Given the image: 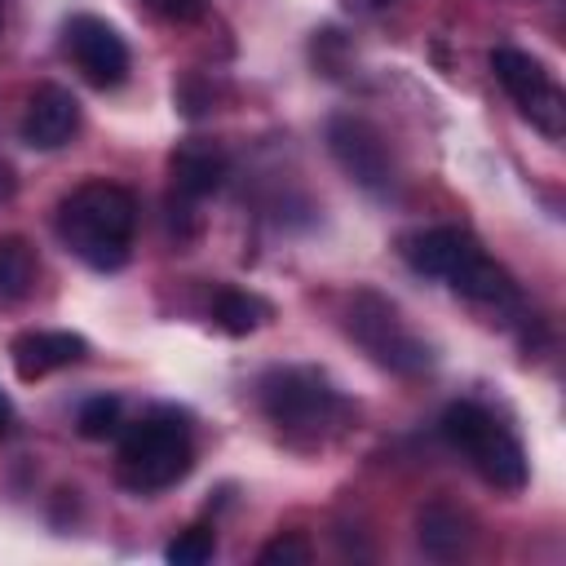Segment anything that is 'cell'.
<instances>
[{
  "instance_id": "6da1fadb",
  "label": "cell",
  "mask_w": 566,
  "mask_h": 566,
  "mask_svg": "<svg viewBox=\"0 0 566 566\" xmlns=\"http://www.w3.org/2000/svg\"><path fill=\"white\" fill-rule=\"evenodd\" d=\"M133 230H137V199L115 181H84L57 203L62 243L102 274L128 265Z\"/></svg>"
},
{
  "instance_id": "7a4b0ae2",
  "label": "cell",
  "mask_w": 566,
  "mask_h": 566,
  "mask_svg": "<svg viewBox=\"0 0 566 566\" xmlns=\"http://www.w3.org/2000/svg\"><path fill=\"white\" fill-rule=\"evenodd\" d=\"M265 420L296 447H314L345 420V398L332 389V380L318 367H270L256 385Z\"/></svg>"
},
{
  "instance_id": "3957f363",
  "label": "cell",
  "mask_w": 566,
  "mask_h": 566,
  "mask_svg": "<svg viewBox=\"0 0 566 566\" xmlns=\"http://www.w3.org/2000/svg\"><path fill=\"white\" fill-rule=\"evenodd\" d=\"M195 464V442L190 424L177 411H150L137 424L119 433V464L115 478L133 495H155L177 486Z\"/></svg>"
},
{
  "instance_id": "277c9868",
  "label": "cell",
  "mask_w": 566,
  "mask_h": 566,
  "mask_svg": "<svg viewBox=\"0 0 566 566\" xmlns=\"http://www.w3.org/2000/svg\"><path fill=\"white\" fill-rule=\"evenodd\" d=\"M442 438L478 469V478L495 491H522L526 478H531V464H526V451L522 442L473 398H460L442 411L438 420Z\"/></svg>"
},
{
  "instance_id": "5b68a950",
  "label": "cell",
  "mask_w": 566,
  "mask_h": 566,
  "mask_svg": "<svg viewBox=\"0 0 566 566\" xmlns=\"http://www.w3.org/2000/svg\"><path fill=\"white\" fill-rule=\"evenodd\" d=\"M349 336L371 354V363L398 371V376H420L429 367V345L402 323L398 305L385 301L380 292H354L349 301Z\"/></svg>"
},
{
  "instance_id": "8992f818",
  "label": "cell",
  "mask_w": 566,
  "mask_h": 566,
  "mask_svg": "<svg viewBox=\"0 0 566 566\" xmlns=\"http://www.w3.org/2000/svg\"><path fill=\"white\" fill-rule=\"evenodd\" d=\"M327 150L340 164L349 181H358L367 195L389 199L398 190V164L385 142V133L363 115H332L327 119Z\"/></svg>"
},
{
  "instance_id": "52a82bcc",
  "label": "cell",
  "mask_w": 566,
  "mask_h": 566,
  "mask_svg": "<svg viewBox=\"0 0 566 566\" xmlns=\"http://www.w3.org/2000/svg\"><path fill=\"white\" fill-rule=\"evenodd\" d=\"M491 71L504 84V93L513 97V106L544 137H562L566 133V97H562L557 80L544 71L539 57H531V53H522L513 44H500V49H491Z\"/></svg>"
},
{
  "instance_id": "ba28073f",
  "label": "cell",
  "mask_w": 566,
  "mask_h": 566,
  "mask_svg": "<svg viewBox=\"0 0 566 566\" xmlns=\"http://www.w3.org/2000/svg\"><path fill=\"white\" fill-rule=\"evenodd\" d=\"M66 49H71V62L80 66V75L88 84L115 88V84L128 80V44L106 18L75 13L66 22Z\"/></svg>"
},
{
  "instance_id": "9c48e42d",
  "label": "cell",
  "mask_w": 566,
  "mask_h": 566,
  "mask_svg": "<svg viewBox=\"0 0 566 566\" xmlns=\"http://www.w3.org/2000/svg\"><path fill=\"white\" fill-rule=\"evenodd\" d=\"M80 128V102L71 88L62 84H40L31 97H27V111H22V142L35 146V150H57L75 137Z\"/></svg>"
},
{
  "instance_id": "30bf717a",
  "label": "cell",
  "mask_w": 566,
  "mask_h": 566,
  "mask_svg": "<svg viewBox=\"0 0 566 566\" xmlns=\"http://www.w3.org/2000/svg\"><path fill=\"white\" fill-rule=\"evenodd\" d=\"M88 354V340L80 332H49V327H35V332H22L13 336L9 345V363L18 371V380H44L49 371H62V367H75L84 363Z\"/></svg>"
},
{
  "instance_id": "8fae6325",
  "label": "cell",
  "mask_w": 566,
  "mask_h": 566,
  "mask_svg": "<svg viewBox=\"0 0 566 566\" xmlns=\"http://www.w3.org/2000/svg\"><path fill=\"white\" fill-rule=\"evenodd\" d=\"M473 248H478V239L460 226H429V230H411L398 239V256L424 279H451V270Z\"/></svg>"
},
{
  "instance_id": "7c38bea8",
  "label": "cell",
  "mask_w": 566,
  "mask_h": 566,
  "mask_svg": "<svg viewBox=\"0 0 566 566\" xmlns=\"http://www.w3.org/2000/svg\"><path fill=\"white\" fill-rule=\"evenodd\" d=\"M226 172H230L226 150H221L217 142H203V137H190V142H181V146L168 155L172 195H177V199H190V203L203 199V195H212V190H221Z\"/></svg>"
},
{
  "instance_id": "4fadbf2b",
  "label": "cell",
  "mask_w": 566,
  "mask_h": 566,
  "mask_svg": "<svg viewBox=\"0 0 566 566\" xmlns=\"http://www.w3.org/2000/svg\"><path fill=\"white\" fill-rule=\"evenodd\" d=\"M451 292H460L464 301H478V305H495V310H509V305H517V283H513V274L500 265V261H491L486 252H482V243L451 270Z\"/></svg>"
},
{
  "instance_id": "5bb4252c",
  "label": "cell",
  "mask_w": 566,
  "mask_h": 566,
  "mask_svg": "<svg viewBox=\"0 0 566 566\" xmlns=\"http://www.w3.org/2000/svg\"><path fill=\"white\" fill-rule=\"evenodd\" d=\"M416 526H420V548L429 557H455L469 544V526L451 504H429Z\"/></svg>"
},
{
  "instance_id": "9a60e30c",
  "label": "cell",
  "mask_w": 566,
  "mask_h": 566,
  "mask_svg": "<svg viewBox=\"0 0 566 566\" xmlns=\"http://www.w3.org/2000/svg\"><path fill=\"white\" fill-rule=\"evenodd\" d=\"M35 287V248L22 234H0V301H22Z\"/></svg>"
},
{
  "instance_id": "2e32d148",
  "label": "cell",
  "mask_w": 566,
  "mask_h": 566,
  "mask_svg": "<svg viewBox=\"0 0 566 566\" xmlns=\"http://www.w3.org/2000/svg\"><path fill=\"white\" fill-rule=\"evenodd\" d=\"M212 318H217L221 332H230V336H248V332H256V327L270 318V305H265L256 292L226 287V292H217V301H212Z\"/></svg>"
},
{
  "instance_id": "e0dca14e",
  "label": "cell",
  "mask_w": 566,
  "mask_h": 566,
  "mask_svg": "<svg viewBox=\"0 0 566 566\" xmlns=\"http://www.w3.org/2000/svg\"><path fill=\"white\" fill-rule=\"evenodd\" d=\"M75 429H80V438H88V442L119 438V433H124V402H119L115 394H97V398L80 402Z\"/></svg>"
},
{
  "instance_id": "ac0fdd59",
  "label": "cell",
  "mask_w": 566,
  "mask_h": 566,
  "mask_svg": "<svg viewBox=\"0 0 566 566\" xmlns=\"http://www.w3.org/2000/svg\"><path fill=\"white\" fill-rule=\"evenodd\" d=\"M212 553H217L212 526H186V531L164 548V557H168L172 566H203Z\"/></svg>"
},
{
  "instance_id": "d6986e66",
  "label": "cell",
  "mask_w": 566,
  "mask_h": 566,
  "mask_svg": "<svg viewBox=\"0 0 566 566\" xmlns=\"http://www.w3.org/2000/svg\"><path fill=\"white\" fill-rule=\"evenodd\" d=\"M261 566H305L310 562V544L301 535H274L261 553H256Z\"/></svg>"
},
{
  "instance_id": "ffe728a7",
  "label": "cell",
  "mask_w": 566,
  "mask_h": 566,
  "mask_svg": "<svg viewBox=\"0 0 566 566\" xmlns=\"http://www.w3.org/2000/svg\"><path fill=\"white\" fill-rule=\"evenodd\" d=\"M146 9H155L159 18H168V22H199L203 18V9H208V0H146Z\"/></svg>"
},
{
  "instance_id": "44dd1931",
  "label": "cell",
  "mask_w": 566,
  "mask_h": 566,
  "mask_svg": "<svg viewBox=\"0 0 566 566\" xmlns=\"http://www.w3.org/2000/svg\"><path fill=\"white\" fill-rule=\"evenodd\" d=\"M13 195H18V177H13V168L0 159V208H4Z\"/></svg>"
},
{
  "instance_id": "7402d4cb",
  "label": "cell",
  "mask_w": 566,
  "mask_h": 566,
  "mask_svg": "<svg viewBox=\"0 0 566 566\" xmlns=\"http://www.w3.org/2000/svg\"><path fill=\"white\" fill-rule=\"evenodd\" d=\"M9 424H13V402L4 398V389H0V438L9 433Z\"/></svg>"
},
{
  "instance_id": "603a6c76",
  "label": "cell",
  "mask_w": 566,
  "mask_h": 566,
  "mask_svg": "<svg viewBox=\"0 0 566 566\" xmlns=\"http://www.w3.org/2000/svg\"><path fill=\"white\" fill-rule=\"evenodd\" d=\"M367 4H376V9H385V4H394V0H367Z\"/></svg>"
},
{
  "instance_id": "cb8c5ba5",
  "label": "cell",
  "mask_w": 566,
  "mask_h": 566,
  "mask_svg": "<svg viewBox=\"0 0 566 566\" xmlns=\"http://www.w3.org/2000/svg\"><path fill=\"white\" fill-rule=\"evenodd\" d=\"M0 27H4V13H0Z\"/></svg>"
}]
</instances>
